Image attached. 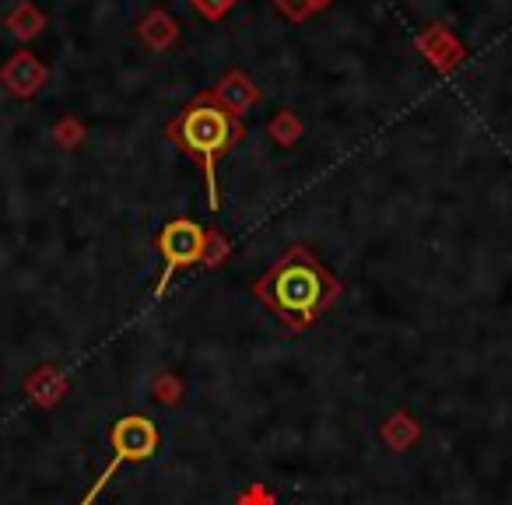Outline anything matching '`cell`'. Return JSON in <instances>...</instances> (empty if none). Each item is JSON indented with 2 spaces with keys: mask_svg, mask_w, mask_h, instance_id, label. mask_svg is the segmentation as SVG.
I'll list each match as a JSON object with an SVG mask.
<instances>
[{
  "mask_svg": "<svg viewBox=\"0 0 512 505\" xmlns=\"http://www.w3.org/2000/svg\"><path fill=\"white\" fill-rule=\"evenodd\" d=\"M264 292L285 316L306 320V316H313L316 309L327 302L330 278H327V271L316 264L313 253L292 249V253L278 264V271L267 278Z\"/></svg>",
  "mask_w": 512,
  "mask_h": 505,
  "instance_id": "2",
  "label": "cell"
},
{
  "mask_svg": "<svg viewBox=\"0 0 512 505\" xmlns=\"http://www.w3.org/2000/svg\"><path fill=\"white\" fill-rule=\"evenodd\" d=\"M158 249H162V257H165L162 285H158V292H162L172 281V274L197 264V260L204 257V232H200V225L190 218L169 221V225L162 228V235H158Z\"/></svg>",
  "mask_w": 512,
  "mask_h": 505,
  "instance_id": "3",
  "label": "cell"
},
{
  "mask_svg": "<svg viewBox=\"0 0 512 505\" xmlns=\"http://www.w3.org/2000/svg\"><path fill=\"white\" fill-rule=\"evenodd\" d=\"M169 134L179 148L190 151L197 162H204L207 193H211V207H214L218 204V200H214V162H218L221 151L232 148V141L239 137L235 113H228L214 95H200V99H193L190 106L172 120Z\"/></svg>",
  "mask_w": 512,
  "mask_h": 505,
  "instance_id": "1",
  "label": "cell"
},
{
  "mask_svg": "<svg viewBox=\"0 0 512 505\" xmlns=\"http://www.w3.org/2000/svg\"><path fill=\"white\" fill-rule=\"evenodd\" d=\"M155 425L151 421H144V418H123L120 425H116V432H113V446H116V460H113V467L106 470V477L113 474L120 463H127V460H144V456L155 449ZM106 477H99V484H95L92 491L85 495V502L81 505H88L95 495H99V488L106 484Z\"/></svg>",
  "mask_w": 512,
  "mask_h": 505,
  "instance_id": "4",
  "label": "cell"
}]
</instances>
